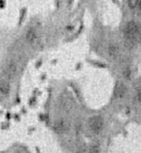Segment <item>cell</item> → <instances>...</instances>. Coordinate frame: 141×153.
Masks as SVG:
<instances>
[{"instance_id":"6da1fadb","label":"cell","mask_w":141,"mask_h":153,"mask_svg":"<svg viewBox=\"0 0 141 153\" xmlns=\"http://www.w3.org/2000/svg\"><path fill=\"white\" fill-rule=\"evenodd\" d=\"M124 35L130 44H137L141 38V30L139 25L133 21L128 22L125 26Z\"/></svg>"},{"instance_id":"7a4b0ae2","label":"cell","mask_w":141,"mask_h":153,"mask_svg":"<svg viewBox=\"0 0 141 153\" xmlns=\"http://www.w3.org/2000/svg\"><path fill=\"white\" fill-rule=\"evenodd\" d=\"M89 126L92 129V131L96 132V134H99V132L102 131L103 127H104V121H103L101 117L94 116L89 120Z\"/></svg>"},{"instance_id":"3957f363","label":"cell","mask_w":141,"mask_h":153,"mask_svg":"<svg viewBox=\"0 0 141 153\" xmlns=\"http://www.w3.org/2000/svg\"><path fill=\"white\" fill-rule=\"evenodd\" d=\"M25 39L29 45L34 46V45H36L37 42H38V39H39L38 32H37L35 29H29L26 33Z\"/></svg>"},{"instance_id":"277c9868","label":"cell","mask_w":141,"mask_h":153,"mask_svg":"<svg viewBox=\"0 0 141 153\" xmlns=\"http://www.w3.org/2000/svg\"><path fill=\"white\" fill-rule=\"evenodd\" d=\"M17 69H18L17 64H15V62H10V63L6 65L4 73H5V76H7V78H12V76L17 74Z\"/></svg>"},{"instance_id":"5b68a950","label":"cell","mask_w":141,"mask_h":153,"mask_svg":"<svg viewBox=\"0 0 141 153\" xmlns=\"http://www.w3.org/2000/svg\"><path fill=\"white\" fill-rule=\"evenodd\" d=\"M126 92H127V88L124 84H122V83L117 84V86H116V88H115V96L116 97H118V98L124 97L125 94H126Z\"/></svg>"},{"instance_id":"8992f818","label":"cell","mask_w":141,"mask_h":153,"mask_svg":"<svg viewBox=\"0 0 141 153\" xmlns=\"http://www.w3.org/2000/svg\"><path fill=\"white\" fill-rule=\"evenodd\" d=\"M55 128L58 132H65L67 129H68V123H67L65 120H60L56 123Z\"/></svg>"},{"instance_id":"52a82bcc","label":"cell","mask_w":141,"mask_h":153,"mask_svg":"<svg viewBox=\"0 0 141 153\" xmlns=\"http://www.w3.org/2000/svg\"><path fill=\"white\" fill-rule=\"evenodd\" d=\"M10 84L6 81H1L0 82V93L3 94V95H7L10 93Z\"/></svg>"},{"instance_id":"ba28073f","label":"cell","mask_w":141,"mask_h":153,"mask_svg":"<svg viewBox=\"0 0 141 153\" xmlns=\"http://www.w3.org/2000/svg\"><path fill=\"white\" fill-rule=\"evenodd\" d=\"M120 53V50H118V47L116 45H110L108 47V54L111 57H116Z\"/></svg>"},{"instance_id":"9c48e42d","label":"cell","mask_w":141,"mask_h":153,"mask_svg":"<svg viewBox=\"0 0 141 153\" xmlns=\"http://www.w3.org/2000/svg\"><path fill=\"white\" fill-rule=\"evenodd\" d=\"M89 153H100V147L99 145H93L89 150Z\"/></svg>"},{"instance_id":"30bf717a","label":"cell","mask_w":141,"mask_h":153,"mask_svg":"<svg viewBox=\"0 0 141 153\" xmlns=\"http://www.w3.org/2000/svg\"><path fill=\"white\" fill-rule=\"evenodd\" d=\"M137 100L138 102L141 103V87H139L137 90Z\"/></svg>"},{"instance_id":"8fae6325","label":"cell","mask_w":141,"mask_h":153,"mask_svg":"<svg viewBox=\"0 0 141 153\" xmlns=\"http://www.w3.org/2000/svg\"><path fill=\"white\" fill-rule=\"evenodd\" d=\"M67 1H69V2H70V1H71V0H67Z\"/></svg>"},{"instance_id":"7c38bea8","label":"cell","mask_w":141,"mask_h":153,"mask_svg":"<svg viewBox=\"0 0 141 153\" xmlns=\"http://www.w3.org/2000/svg\"><path fill=\"white\" fill-rule=\"evenodd\" d=\"M76 153H82V152H76Z\"/></svg>"}]
</instances>
